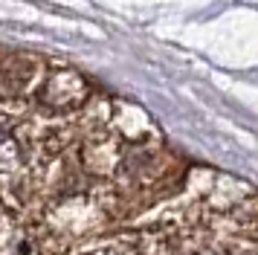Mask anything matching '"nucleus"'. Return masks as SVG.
I'll list each match as a JSON object with an SVG mask.
<instances>
[{
    "label": "nucleus",
    "mask_w": 258,
    "mask_h": 255,
    "mask_svg": "<svg viewBox=\"0 0 258 255\" xmlns=\"http://www.w3.org/2000/svg\"><path fill=\"white\" fill-rule=\"evenodd\" d=\"M84 96H87V81L73 70H52L41 81V102L55 110L84 102Z\"/></svg>",
    "instance_id": "obj_1"
}]
</instances>
